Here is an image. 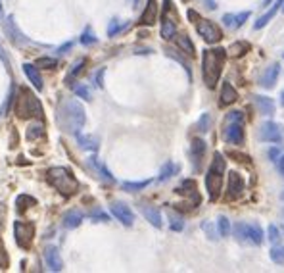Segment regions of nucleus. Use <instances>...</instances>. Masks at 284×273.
Here are the masks:
<instances>
[{
	"label": "nucleus",
	"instance_id": "obj_1",
	"mask_svg": "<svg viewBox=\"0 0 284 273\" xmlns=\"http://www.w3.org/2000/svg\"><path fill=\"white\" fill-rule=\"evenodd\" d=\"M226 60L225 48H206L202 54V75L208 89H215Z\"/></svg>",
	"mask_w": 284,
	"mask_h": 273
},
{
	"label": "nucleus",
	"instance_id": "obj_2",
	"mask_svg": "<svg viewBox=\"0 0 284 273\" xmlns=\"http://www.w3.org/2000/svg\"><path fill=\"white\" fill-rule=\"evenodd\" d=\"M225 169H226L225 156H223L221 152H215V154H213V160H211V166H209V169H208V175H206V189H208L209 200H217L219 196H221Z\"/></svg>",
	"mask_w": 284,
	"mask_h": 273
},
{
	"label": "nucleus",
	"instance_id": "obj_3",
	"mask_svg": "<svg viewBox=\"0 0 284 273\" xmlns=\"http://www.w3.org/2000/svg\"><path fill=\"white\" fill-rule=\"evenodd\" d=\"M46 181L64 196H71L79 190V183L67 167H50L46 171Z\"/></svg>",
	"mask_w": 284,
	"mask_h": 273
},
{
	"label": "nucleus",
	"instance_id": "obj_4",
	"mask_svg": "<svg viewBox=\"0 0 284 273\" xmlns=\"http://www.w3.org/2000/svg\"><path fill=\"white\" fill-rule=\"evenodd\" d=\"M16 114L19 117H37V119H42V106L39 98L31 94L29 89H19L17 91V98H16Z\"/></svg>",
	"mask_w": 284,
	"mask_h": 273
},
{
	"label": "nucleus",
	"instance_id": "obj_5",
	"mask_svg": "<svg viewBox=\"0 0 284 273\" xmlns=\"http://www.w3.org/2000/svg\"><path fill=\"white\" fill-rule=\"evenodd\" d=\"M66 116H64V123H66L67 131L75 133L81 131V127L84 125V108L77 102V100H69L66 102V108H64Z\"/></svg>",
	"mask_w": 284,
	"mask_h": 273
},
{
	"label": "nucleus",
	"instance_id": "obj_6",
	"mask_svg": "<svg viewBox=\"0 0 284 273\" xmlns=\"http://www.w3.org/2000/svg\"><path fill=\"white\" fill-rule=\"evenodd\" d=\"M234 235H236L238 240L250 242V244H255V246H259L265 240L263 229L258 224H244V221H240V224L234 225Z\"/></svg>",
	"mask_w": 284,
	"mask_h": 273
},
{
	"label": "nucleus",
	"instance_id": "obj_7",
	"mask_svg": "<svg viewBox=\"0 0 284 273\" xmlns=\"http://www.w3.org/2000/svg\"><path fill=\"white\" fill-rule=\"evenodd\" d=\"M196 31L200 35L204 41L208 42V44H215L223 39V33H221V29H219V25H215L211 19H204V17H198L196 21Z\"/></svg>",
	"mask_w": 284,
	"mask_h": 273
},
{
	"label": "nucleus",
	"instance_id": "obj_8",
	"mask_svg": "<svg viewBox=\"0 0 284 273\" xmlns=\"http://www.w3.org/2000/svg\"><path fill=\"white\" fill-rule=\"evenodd\" d=\"M14 237H16L17 246L29 249L35 237V225L29 221H16L14 224Z\"/></svg>",
	"mask_w": 284,
	"mask_h": 273
},
{
	"label": "nucleus",
	"instance_id": "obj_9",
	"mask_svg": "<svg viewBox=\"0 0 284 273\" xmlns=\"http://www.w3.org/2000/svg\"><path fill=\"white\" fill-rule=\"evenodd\" d=\"M284 133L282 127L275 121H265L259 127V141L263 142H282Z\"/></svg>",
	"mask_w": 284,
	"mask_h": 273
},
{
	"label": "nucleus",
	"instance_id": "obj_10",
	"mask_svg": "<svg viewBox=\"0 0 284 273\" xmlns=\"http://www.w3.org/2000/svg\"><path fill=\"white\" fill-rule=\"evenodd\" d=\"M223 139L229 144H234V146L244 144V121H226Z\"/></svg>",
	"mask_w": 284,
	"mask_h": 273
},
{
	"label": "nucleus",
	"instance_id": "obj_11",
	"mask_svg": "<svg viewBox=\"0 0 284 273\" xmlns=\"http://www.w3.org/2000/svg\"><path fill=\"white\" fill-rule=\"evenodd\" d=\"M171 0H163V17H161V37L167 41L173 39L177 33V17L169 16V8H171Z\"/></svg>",
	"mask_w": 284,
	"mask_h": 273
},
{
	"label": "nucleus",
	"instance_id": "obj_12",
	"mask_svg": "<svg viewBox=\"0 0 284 273\" xmlns=\"http://www.w3.org/2000/svg\"><path fill=\"white\" fill-rule=\"evenodd\" d=\"M109 210H111V214H113V217H116L117 221H121L125 227H131V225L134 224L133 210L127 206L125 202H119V200H116V202H111V204H109Z\"/></svg>",
	"mask_w": 284,
	"mask_h": 273
},
{
	"label": "nucleus",
	"instance_id": "obj_13",
	"mask_svg": "<svg viewBox=\"0 0 284 273\" xmlns=\"http://www.w3.org/2000/svg\"><path fill=\"white\" fill-rule=\"evenodd\" d=\"M244 189H246V183L244 177L238 171H231L229 173V185H226V198L236 200L238 196H242Z\"/></svg>",
	"mask_w": 284,
	"mask_h": 273
},
{
	"label": "nucleus",
	"instance_id": "obj_14",
	"mask_svg": "<svg viewBox=\"0 0 284 273\" xmlns=\"http://www.w3.org/2000/svg\"><path fill=\"white\" fill-rule=\"evenodd\" d=\"M2 25H4V31H6V35H8V39L14 44H17V46H23V44H27V39L25 35L19 31V27L16 25V19H14V16H8L4 17V21H2Z\"/></svg>",
	"mask_w": 284,
	"mask_h": 273
},
{
	"label": "nucleus",
	"instance_id": "obj_15",
	"mask_svg": "<svg viewBox=\"0 0 284 273\" xmlns=\"http://www.w3.org/2000/svg\"><path fill=\"white\" fill-rule=\"evenodd\" d=\"M278 75H280V64H271L259 77V85L263 89H273L278 81Z\"/></svg>",
	"mask_w": 284,
	"mask_h": 273
},
{
	"label": "nucleus",
	"instance_id": "obj_16",
	"mask_svg": "<svg viewBox=\"0 0 284 273\" xmlns=\"http://www.w3.org/2000/svg\"><path fill=\"white\" fill-rule=\"evenodd\" d=\"M44 262H46V267L50 271H62L64 269V262H62V256L56 246H46L44 249Z\"/></svg>",
	"mask_w": 284,
	"mask_h": 273
},
{
	"label": "nucleus",
	"instance_id": "obj_17",
	"mask_svg": "<svg viewBox=\"0 0 284 273\" xmlns=\"http://www.w3.org/2000/svg\"><path fill=\"white\" fill-rule=\"evenodd\" d=\"M236 100H238L236 89H234L229 81H225V83H223V89H221V94H219V106L226 108V106H231V104H234Z\"/></svg>",
	"mask_w": 284,
	"mask_h": 273
},
{
	"label": "nucleus",
	"instance_id": "obj_18",
	"mask_svg": "<svg viewBox=\"0 0 284 273\" xmlns=\"http://www.w3.org/2000/svg\"><path fill=\"white\" fill-rule=\"evenodd\" d=\"M253 104L258 106L259 114L261 116H267L271 117L273 114H275V102H273V98H269V96H261V94H255L253 96Z\"/></svg>",
	"mask_w": 284,
	"mask_h": 273
},
{
	"label": "nucleus",
	"instance_id": "obj_19",
	"mask_svg": "<svg viewBox=\"0 0 284 273\" xmlns=\"http://www.w3.org/2000/svg\"><path fill=\"white\" fill-rule=\"evenodd\" d=\"M158 2L156 0H148L146 2V8H144V12H142L140 16V23L142 25H154L156 21H158Z\"/></svg>",
	"mask_w": 284,
	"mask_h": 273
},
{
	"label": "nucleus",
	"instance_id": "obj_20",
	"mask_svg": "<svg viewBox=\"0 0 284 273\" xmlns=\"http://www.w3.org/2000/svg\"><path fill=\"white\" fill-rule=\"evenodd\" d=\"M140 212H142V215L146 217V221H150L156 229H161L163 221H161V214H159L158 208L150 206V204H140Z\"/></svg>",
	"mask_w": 284,
	"mask_h": 273
},
{
	"label": "nucleus",
	"instance_id": "obj_21",
	"mask_svg": "<svg viewBox=\"0 0 284 273\" xmlns=\"http://www.w3.org/2000/svg\"><path fill=\"white\" fill-rule=\"evenodd\" d=\"M206 154V142L202 141V139H194L192 144H190V156H192V162H194V169L198 171L202 166V158Z\"/></svg>",
	"mask_w": 284,
	"mask_h": 273
},
{
	"label": "nucleus",
	"instance_id": "obj_22",
	"mask_svg": "<svg viewBox=\"0 0 284 273\" xmlns=\"http://www.w3.org/2000/svg\"><path fill=\"white\" fill-rule=\"evenodd\" d=\"M23 73H25V77L31 81V85H33L37 91H42V89H44L42 77H41V73H39V69H37L35 64H23Z\"/></svg>",
	"mask_w": 284,
	"mask_h": 273
},
{
	"label": "nucleus",
	"instance_id": "obj_23",
	"mask_svg": "<svg viewBox=\"0 0 284 273\" xmlns=\"http://www.w3.org/2000/svg\"><path fill=\"white\" fill-rule=\"evenodd\" d=\"M282 4H284V0H276L275 4H271V10H269V12H265V14L259 17L255 23H253V29H255V31L263 29V27H265V25H267L269 21H271V19L276 16V12H278V8H280Z\"/></svg>",
	"mask_w": 284,
	"mask_h": 273
},
{
	"label": "nucleus",
	"instance_id": "obj_24",
	"mask_svg": "<svg viewBox=\"0 0 284 273\" xmlns=\"http://www.w3.org/2000/svg\"><path fill=\"white\" fill-rule=\"evenodd\" d=\"M77 142H79V146L83 150H89V152H94V150H98V139L96 137H91V135H83L81 131H75Z\"/></svg>",
	"mask_w": 284,
	"mask_h": 273
},
{
	"label": "nucleus",
	"instance_id": "obj_25",
	"mask_svg": "<svg viewBox=\"0 0 284 273\" xmlns=\"http://www.w3.org/2000/svg\"><path fill=\"white\" fill-rule=\"evenodd\" d=\"M89 164H91V166L94 167V169H96L98 173H100L102 179H106V181H108V183H116V177L111 175V171H109V169H108V166H106V164L102 162L100 158L91 156V160H89Z\"/></svg>",
	"mask_w": 284,
	"mask_h": 273
},
{
	"label": "nucleus",
	"instance_id": "obj_26",
	"mask_svg": "<svg viewBox=\"0 0 284 273\" xmlns=\"http://www.w3.org/2000/svg\"><path fill=\"white\" fill-rule=\"evenodd\" d=\"M175 41H177V46L183 50L186 56H192V58L196 56V48H194V42L190 41V37H188L186 33L177 35Z\"/></svg>",
	"mask_w": 284,
	"mask_h": 273
},
{
	"label": "nucleus",
	"instance_id": "obj_27",
	"mask_svg": "<svg viewBox=\"0 0 284 273\" xmlns=\"http://www.w3.org/2000/svg\"><path fill=\"white\" fill-rule=\"evenodd\" d=\"M83 212H79V210H71V212H67L66 215H64V227H67V229H75V227H79V225L83 224Z\"/></svg>",
	"mask_w": 284,
	"mask_h": 273
},
{
	"label": "nucleus",
	"instance_id": "obj_28",
	"mask_svg": "<svg viewBox=\"0 0 284 273\" xmlns=\"http://www.w3.org/2000/svg\"><path fill=\"white\" fill-rule=\"evenodd\" d=\"M177 171H179V166H175L173 162H165V164H163V167L159 169L158 181H159V183L167 181L169 177H173V175H175Z\"/></svg>",
	"mask_w": 284,
	"mask_h": 273
},
{
	"label": "nucleus",
	"instance_id": "obj_29",
	"mask_svg": "<svg viewBox=\"0 0 284 273\" xmlns=\"http://www.w3.org/2000/svg\"><path fill=\"white\" fill-rule=\"evenodd\" d=\"M248 50H250V42L238 41V42H234V44H231V48L226 50V52H229L233 58H238V56H244Z\"/></svg>",
	"mask_w": 284,
	"mask_h": 273
},
{
	"label": "nucleus",
	"instance_id": "obj_30",
	"mask_svg": "<svg viewBox=\"0 0 284 273\" xmlns=\"http://www.w3.org/2000/svg\"><path fill=\"white\" fill-rule=\"evenodd\" d=\"M44 137V127L41 123H33L27 127V139L35 141V139H42Z\"/></svg>",
	"mask_w": 284,
	"mask_h": 273
},
{
	"label": "nucleus",
	"instance_id": "obj_31",
	"mask_svg": "<svg viewBox=\"0 0 284 273\" xmlns=\"http://www.w3.org/2000/svg\"><path fill=\"white\" fill-rule=\"evenodd\" d=\"M217 229L221 237H229L231 235V221L226 215H219L217 217Z\"/></svg>",
	"mask_w": 284,
	"mask_h": 273
},
{
	"label": "nucleus",
	"instance_id": "obj_32",
	"mask_svg": "<svg viewBox=\"0 0 284 273\" xmlns=\"http://www.w3.org/2000/svg\"><path fill=\"white\" fill-rule=\"evenodd\" d=\"M31 204H37V200L33 198V196H29V194H19L16 198V206L19 212H23V210H27V208L31 206Z\"/></svg>",
	"mask_w": 284,
	"mask_h": 273
},
{
	"label": "nucleus",
	"instance_id": "obj_33",
	"mask_svg": "<svg viewBox=\"0 0 284 273\" xmlns=\"http://www.w3.org/2000/svg\"><path fill=\"white\" fill-rule=\"evenodd\" d=\"M71 87H73V92H75L79 98H83V100H92V92H91V89H89L87 85L77 83V85H71Z\"/></svg>",
	"mask_w": 284,
	"mask_h": 273
},
{
	"label": "nucleus",
	"instance_id": "obj_34",
	"mask_svg": "<svg viewBox=\"0 0 284 273\" xmlns=\"http://www.w3.org/2000/svg\"><path fill=\"white\" fill-rule=\"evenodd\" d=\"M269 256H271V260L275 262V264L278 265H284V246H273V249L269 250Z\"/></svg>",
	"mask_w": 284,
	"mask_h": 273
},
{
	"label": "nucleus",
	"instance_id": "obj_35",
	"mask_svg": "<svg viewBox=\"0 0 284 273\" xmlns=\"http://www.w3.org/2000/svg\"><path fill=\"white\" fill-rule=\"evenodd\" d=\"M84 62H87L84 58H79V60L75 62V64L71 66V69H69V73H67V79H66L67 83H71V79H73V77H75L77 73H81V69H83Z\"/></svg>",
	"mask_w": 284,
	"mask_h": 273
},
{
	"label": "nucleus",
	"instance_id": "obj_36",
	"mask_svg": "<svg viewBox=\"0 0 284 273\" xmlns=\"http://www.w3.org/2000/svg\"><path fill=\"white\" fill-rule=\"evenodd\" d=\"M150 185V181H138V183H123V190H127V192H136V190L144 189V187H148Z\"/></svg>",
	"mask_w": 284,
	"mask_h": 273
},
{
	"label": "nucleus",
	"instance_id": "obj_37",
	"mask_svg": "<svg viewBox=\"0 0 284 273\" xmlns=\"http://www.w3.org/2000/svg\"><path fill=\"white\" fill-rule=\"evenodd\" d=\"M209 125H211V116H209L208 112H206V114H202L200 119H198V131H200V133H208L209 131Z\"/></svg>",
	"mask_w": 284,
	"mask_h": 273
},
{
	"label": "nucleus",
	"instance_id": "obj_38",
	"mask_svg": "<svg viewBox=\"0 0 284 273\" xmlns=\"http://www.w3.org/2000/svg\"><path fill=\"white\" fill-rule=\"evenodd\" d=\"M35 66L46 67V69H54V67L58 66V62H56L54 58H48V56H42V58H39L37 62H35Z\"/></svg>",
	"mask_w": 284,
	"mask_h": 273
},
{
	"label": "nucleus",
	"instance_id": "obj_39",
	"mask_svg": "<svg viewBox=\"0 0 284 273\" xmlns=\"http://www.w3.org/2000/svg\"><path fill=\"white\" fill-rule=\"evenodd\" d=\"M165 52H167V56H171V58H175L177 62H181V64H183V67L186 69V75H188V79L192 81V69H190V66H188V62H184V58H181V56H179V54H175L173 50H165Z\"/></svg>",
	"mask_w": 284,
	"mask_h": 273
},
{
	"label": "nucleus",
	"instance_id": "obj_40",
	"mask_svg": "<svg viewBox=\"0 0 284 273\" xmlns=\"http://www.w3.org/2000/svg\"><path fill=\"white\" fill-rule=\"evenodd\" d=\"M267 237H269V242L278 244V240H280V231H278V227H276V225H269Z\"/></svg>",
	"mask_w": 284,
	"mask_h": 273
},
{
	"label": "nucleus",
	"instance_id": "obj_41",
	"mask_svg": "<svg viewBox=\"0 0 284 273\" xmlns=\"http://www.w3.org/2000/svg\"><path fill=\"white\" fill-rule=\"evenodd\" d=\"M10 264L8 260V252H6V246H4V242L0 239V269H6Z\"/></svg>",
	"mask_w": 284,
	"mask_h": 273
},
{
	"label": "nucleus",
	"instance_id": "obj_42",
	"mask_svg": "<svg viewBox=\"0 0 284 273\" xmlns=\"http://www.w3.org/2000/svg\"><path fill=\"white\" fill-rule=\"evenodd\" d=\"M123 27H125V25L121 23L119 19H111V21H109V27H108V37H113V35H117L119 31H121V29H123Z\"/></svg>",
	"mask_w": 284,
	"mask_h": 273
},
{
	"label": "nucleus",
	"instance_id": "obj_43",
	"mask_svg": "<svg viewBox=\"0 0 284 273\" xmlns=\"http://www.w3.org/2000/svg\"><path fill=\"white\" fill-rule=\"evenodd\" d=\"M202 229H204V233H206L211 240L217 239V233H215V227H213L211 221H202Z\"/></svg>",
	"mask_w": 284,
	"mask_h": 273
},
{
	"label": "nucleus",
	"instance_id": "obj_44",
	"mask_svg": "<svg viewBox=\"0 0 284 273\" xmlns=\"http://www.w3.org/2000/svg\"><path fill=\"white\" fill-rule=\"evenodd\" d=\"M91 219L92 221H98V224H106V221H109L108 214H104L102 210H94V212H91Z\"/></svg>",
	"mask_w": 284,
	"mask_h": 273
},
{
	"label": "nucleus",
	"instance_id": "obj_45",
	"mask_svg": "<svg viewBox=\"0 0 284 273\" xmlns=\"http://www.w3.org/2000/svg\"><path fill=\"white\" fill-rule=\"evenodd\" d=\"M79 41L83 42V44H87V46H89V44H94V42H96L94 31H91V29H84V33L81 35V39H79Z\"/></svg>",
	"mask_w": 284,
	"mask_h": 273
},
{
	"label": "nucleus",
	"instance_id": "obj_46",
	"mask_svg": "<svg viewBox=\"0 0 284 273\" xmlns=\"http://www.w3.org/2000/svg\"><path fill=\"white\" fill-rule=\"evenodd\" d=\"M169 219H171V229L173 231H183V227H184V224H183V219L181 217H177V215H169Z\"/></svg>",
	"mask_w": 284,
	"mask_h": 273
},
{
	"label": "nucleus",
	"instance_id": "obj_47",
	"mask_svg": "<svg viewBox=\"0 0 284 273\" xmlns=\"http://www.w3.org/2000/svg\"><path fill=\"white\" fill-rule=\"evenodd\" d=\"M248 17H250V12H248V10H246V12H240L238 16H234V27H242Z\"/></svg>",
	"mask_w": 284,
	"mask_h": 273
},
{
	"label": "nucleus",
	"instance_id": "obj_48",
	"mask_svg": "<svg viewBox=\"0 0 284 273\" xmlns=\"http://www.w3.org/2000/svg\"><path fill=\"white\" fill-rule=\"evenodd\" d=\"M226 121H244V114L242 112H238V110L229 112V114H226Z\"/></svg>",
	"mask_w": 284,
	"mask_h": 273
},
{
	"label": "nucleus",
	"instance_id": "obj_49",
	"mask_svg": "<svg viewBox=\"0 0 284 273\" xmlns=\"http://www.w3.org/2000/svg\"><path fill=\"white\" fill-rule=\"evenodd\" d=\"M280 158V146H275V148H269V160L271 162H276Z\"/></svg>",
	"mask_w": 284,
	"mask_h": 273
},
{
	"label": "nucleus",
	"instance_id": "obj_50",
	"mask_svg": "<svg viewBox=\"0 0 284 273\" xmlns=\"http://www.w3.org/2000/svg\"><path fill=\"white\" fill-rule=\"evenodd\" d=\"M94 83H96V87H104V69H98L96 71V75H94Z\"/></svg>",
	"mask_w": 284,
	"mask_h": 273
},
{
	"label": "nucleus",
	"instance_id": "obj_51",
	"mask_svg": "<svg viewBox=\"0 0 284 273\" xmlns=\"http://www.w3.org/2000/svg\"><path fill=\"white\" fill-rule=\"evenodd\" d=\"M223 23H225L226 27L234 29V16L233 14H225V16H223Z\"/></svg>",
	"mask_w": 284,
	"mask_h": 273
},
{
	"label": "nucleus",
	"instance_id": "obj_52",
	"mask_svg": "<svg viewBox=\"0 0 284 273\" xmlns=\"http://www.w3.org/2000/svg\"><path fill=\"white\" fill-rule=\"evenodd\" d=\"M276 162H278V169H280V173L284 175V154H282V156H280V158H278Z\"/></svg>",
	"mask_w": 284,
	"mask_h": 273
},
{
	"label": "nucleus",
	"instance_id": "obj_53",
	"mask_svg": "<svg viewBox=\"0 0 284 273\" xmlns=\"http://www.w3.org/2000/svg\"><path fill=\"white\" fill-rule=\"evenodd\" d=\"M206 4H208L209 10H215V8H217V2H215V0H206Z\"/></svg>",
	"mask_w": 284,
	"mask_h": 273
},
{
	"label": "nucleus",
	"instance_id": "obj_54",
	"mask_svg": "<svg viewBox=\"0 0 284 273\" xmlns=\"http://www.w3.org/2000/svg\"><path fill=\"white\" fill-rule=\"evenodd\" d=\"M4 21V14H2V4H0V23Z\"/></svg>",
	"mask_w": 284,
	"mask_h": 273
},
{
	"label": "nucleus",
	"instance_id": "obj_55",
	"mask_svg": "<svg viewBox=\"0 0 284 273\" xmlns=\"http://www.w3.org/2000/svg\"><path fill=\"white\" fill-rule=\"evenodd\" d=\"M280 106H284V91L280 92Z\"/></svg>",
	"mask_w": 284,
	"mask_h": 273
},
{
	"label": "nucleus",
	"instance_id": "obj_56",
	"mask_svg": "<svg viewBox=\"0 0 284 273\" xmlns=\"http://www.w3.org/2000/svg\"><path fill=\"white\" fill-rule=\"evenodd\" d=\"M271 2H273V0H263V6L267 8V6H269V4H271Z\"/></svg>",
	"mask_w": 284,
	"mask_h": 273
},
{
	"label": "nucleus",
	"instance_id": "obj_57",
	"mask_svg": "<svg viewBox=\"0 0 284 273\" xmlns=\"http://www.w3.org/2000/svg\"><path fill=\"white\" fill-rule=\"evenodd\" d=\"M133 2V6H138V0H131Z\"/></svg>",
	"mask_w": 284,
	"mask_h": 273
},
{
	"label": "nucleus",
	"instance_id": "obj_58",
	"mask_svg": "<svg viewBox=\"0 0 284 273\" xmlns=\"http://www.w3.org/2000/svg\"><path fill=\"white\" fill-rule=\"evenodd\" d=\"M282 58H284V52H282Z\"/></svg>",
	"mask_w": 284,
	"mask_h": 273
},
{
	"label": "nucleus",
	"instance_id": "obj_59",
	"mask_svg": "<svg viewBox=\"0 0 284 273\" xmlns=\"http://www.w3.org/2000/svg\"><path fill=\"white\" fill-rule=\"evenodd\" d=\"M282 198H284V192H282Z\"/></svg>",
	"mask_w": 284,
	"mask_h": 273
}]
</instances>
